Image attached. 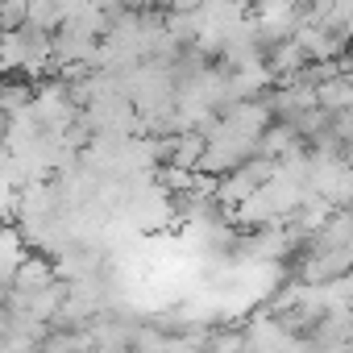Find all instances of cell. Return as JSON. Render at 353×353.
Masks as SVG:
<instances>
[{
	"instance_id": "obj_1",
	"label": "cell",
	"mask_w": 353,
	"mask_h": 353,
	"mask_svg": "<svg viewBox=\"0 0 353 353\" xmlns=\"http://www.w3.org/2000/svg\"><path fill=\"white\" fill-rule=\"evenodd\" d=\"M245 341H250V349H279V345H307V336H299V332H291L274 312H266V316H254V320H245Z\"/></svg>"
},
{
	"instance_id": "obj_2",
	"label": "cell",
	"mask_w": 353,
	"mask_h": 353,
	"mask_svg": "<svg viewBox=\"0 0 353 353\" xmlns=\"http://www.w3.org/2000/svg\"><path fill=\"white\" fill-rule=\"evenodd\" d=\"M266 63H270V71H274L279 79H295V75L307 67V50H303L295 38H287V42L266 46Z\"/></svg>"
},
{
	"instance_id": "obj_3",
	"label": "cell",
	"mask_w": 353,
	"mask_h": 353,
	"mask_svg": "<svg viewBox=\"0 0 353 353\" xmlns=\"http://www.w3.org/2000/svg\"><path fill=\"white\" fill-rule=\"evenodd\" d=\"M316 104H324L328 112H341V108H349V104H353V75L336 71L332 79L316 83Z\"/></svg>"
},
{
	"instance_id": "obj_4",
	"label": "cell",
	"mask_w": 353,
	"mask_h": 353,
	"mask_svg": "<svg viewBox=\"0 0 353 353\" xmlns=\"http://www.w3.org/2000/svg\"><path fill=\"white\" fill-rule=\"evenodd\" d=\"M34 92H38V83L30 79H17V71H13V79L5 83V112H21L26 104H34Z\"/></svg>"
},
{
	"instance_id": "obj_5",
	"label": "cell",
	"mask_w": 353,
	"mask_h": 353,
	"mask_svg": "<svg viewBox=\"0 0 353 353\" xmlns=\"http://www.w3.org/2000/svg\"><path fill=\"white\" fill-rule=\"evenodd\" d=\"M26 54H21V38L17 30H5V71H21Z\"/></svg>"
},
{
	"instance_id": "obj_6",
	"label": "cell",
	"mask_w": 353,
	"mask_h": 353,
	"mask_svg": "<svg viewBox=\"0 0 353 353\" xmlns=\"http://www.w3.org/2000/svg\"><path fill=\"white\" fill-rule=\"evenodd\" d=\"M204 5V0H166V13L170 9H200Z\"/></svg>"
},
{
	"instance_id": "obj_7",
	"label": "cell",
	"mask_w": 353,
	"mask_h": 353,
	"mask_svg": "<svg viewBox=\"0 0 353 353\" xmlns=\"http://www.w3.org/2000/svg\"><path fill=\"white\" fill-rule=\"evenodd\" d=\"M349 46H353V42H349Z\"/></svg>"
}]
</instances>
